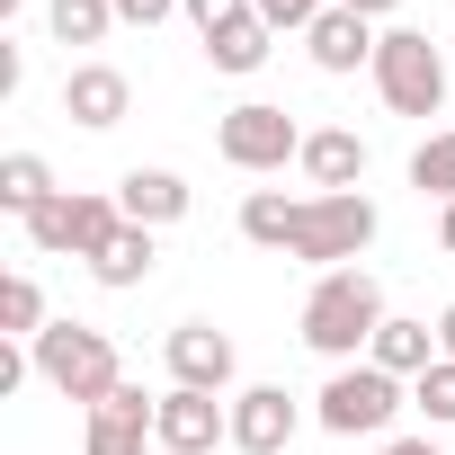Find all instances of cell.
Listing matches in <instances>:
<instances>
[{"instance_id": "obj_31", "label": "cell", "mask_w": 455, "mask_h": 455, "mask_svg": "<svg viewBox=\"0 0 455 455\" xmlns=\"http://www.w3.org/2000/svg\"><path fill=\"white\" fill-rule=\"evenodd\" d=\"M19 10H28V0H0V19H19Z\"/></svg>"}, {"instance_id": "obj_29", "label": "cell", "mask_w": 455, "mask_h": 455, "mask_svg": "<svg viewBox=\"0 0 455 455\" xmlns=\"http://www.w3.org/2000/svg\"><path fill=\"white\" fill-rule=\"evenodd\" d=\"M384 455H446V446H428V437H393Z\"/></svg>"}, {"instance_id": "obj_23", "label": "cell", "mask_w": 455, "mask_h": 455, "mask_svg": "<svg viewBox=\"0 0 455 455\" xmlns=\"http://www.w3.org/2000/svg\"><path fill=\"white\" fill-rule=\"evenodd\" d=\"M411 411H428L437 428H455V357H437L428 375H411Z\"/></svg>"}, {"instance_id": "obj_30", "label": "cell", "mask_w": 455, "mask_h": 455, "mask_svg": "<svg viewBox=\"0 0 455 455\" xmlns=\"http://www.w3.org/2000/svg\"><path fill=\"white\" fill-rule=\"evenodd\" d=\"M437 251H446V259H455V205H446V214H437Z\"/></svg>"}, {"instance_id": "obj_16", "label": "cell", "mask_w": 455, "mask_h": 455, "mask_svg": "<svg viewBox=\"0 0 455 455\" xmlns=\"http://www.w3.org/2000/svg\"><path fill=\"white\" fill-rule=\"evenodd\" d=\"M366 366H384V375H428L437 366V331L428 322H402V313H384V331H375V348H366Z\"/></svg>"}, {"instance_id": "obj_14", "label": "cell", "mask_w": 455, "mask_h": 455, "mask_svg": "<svg viewBox=\"0 0 455 455\" xmlns=\"http://www.w3.org/2000/svg\"><path fill=\"white\" fill-rule=\"evenodd\" d=\"M295 170L313 179V196H348V188L366 179V134L322 125V134H304V161H295Z\"/></svg>"}, {"instance_id": "obj_19", "label": "cell", "mask_w": 455, "mask_h": 455, "mask_svg": "<svg viewBox=\"0 0 455 455\" xmlns=\"http://www.w3.org/2000/svg\"><path fill=\"white\" fill-rule=\"evenodd\" d=\"M63 188H54V170H45V152H10V161H0V205H10L19 223L36 214V205H54Z\"/></svg>"}, {"instance_id": "obj_28", "label": "cell", "mask_w": 455, "mask_h": 455, "mask_svg": "<svg viewBox=\"0 0 455 455\" xmlns=\"http://www.w3.org/2000/svg\"><path fill=\"white\" fill-rule=\"evenodd\" d=\"M437 357H455V304L437 313Z\"/></svg>"}, {"instance_id": "obj_17", "label": "cell", "mask_w": 455, "mask_h": 455, "mask_svg": "<svg viewBox=\"0 0 455 455\" xmlns=\"http://www.w3.org/2000/svg\"><path fill=\"white\" fill-rule=\"evenodd\" d=\"M152 268H161V233H143V223H125V233H116V242H108V251L90 259V277H99L108 295H125V286H143Z\"/></svg>"}, {"instance_id": "obj_6", "label": "cell", "mask_w": 455, "mask_h": 455, "mask_svg": "<svg viewBox=\"0 0 455 455\" xmlns=\"http://www.w3.org/2000/svg\"><path fill=\"white\" fill-rule=\"evenodd\" d=\"M116 233H125V205H116V196H99V188H63L54 205H36V214H28V242H36L45 259H99Z\"/></svg>"}, {"instance_id": "obj_25", "label": "cell", "mask_w": 455, "mask_h": 455, "mask_svg": "<svg viewBox=\"0 0 455 455\" xmlns=\"http://www.w3.org/2000/svg\"><path fill=\"white\" fill-rule=\"evenodd\" d=\"M188 19H196V36H223V28L259 19V0H188Z\"/></svg>"}, {"instance_id": "obj_13", "label": "cell", "mask_w": 455, "mask_h": 455, "mask_svg": "<svg viewBox=\"0 0 455 455\" xmlns=\"http://www.w3.org/2000/svg\"><path fill=\"white\" fill-rule=\"evenodd\" d=\"M116 205H125V223H143V233H170V223H188V179L134 161V170L116 179Z\"/></svg>"}, {"instance_id": "obj_8", "label": "cell", "mask_w": 455, "mask_h": 455, "mask_svg": "<svg viewBox=\"0 0 455 455\" xmlns=\"http://www.w3.org/2000/svg\"><path fill=\"white\" fill-rule=\"evenodd\" d=\"M152 437H161L170 455H214V446H233V402H223V393H188V384H170Z\"/></svg>"}, {"instance_id": "obj_24", "label": "cell", "mask_w": 455, "mask_h": 455, "mask_svg": "<svg viewBox=\"0 0 455 455\" xmlns=\"http://www.w3.org/2000/svg\"><path fill=\"white\" fill-rule=\"evenodd\" d=\"M322 10H339V0H259V19H268L277 36H313Z\"/></svg>"}, {"instance_id": "obj_9", "label": "cell", "mask_w": 455, "mask_h": 455, "mask_svg": "<svg viewBox=\"0 0 455 455\" xmlns=\"http://www.w3.org/2000/svg\"><path fill=\"white\" fill-rule=\"evenodd\" d=\"M161 357H170V384H188V393H233V375H242L233 331H214V322H179Z\"/></svg>"}, {"instance_id": "obj_18", "label": "cell", "mask_w": 455, "mask_h": 455, "mask_svg": "<svg viewBox=\"0 0 455 455\" xmlns=\"http://www.w3.org/2000/svg\"><path fill=\"white\" fill-rule=\"evenodd\" d=\"M268 54H277V28H268V19H242V28L205 36V63H214V72H233V81H242V72H259Z\"/></svg>"}, {"instance_id": "obj_3", "label": "cell", "mask_w": 455, "mask_h": 455, "mask_svg": "<svg viewBox=\"0 0 455 455\" xmlns=\"http://www.w3.org/2000/svg\"><path fill=\"white\" fill-rule=\"evenodd\" d=\"M28 357H36V375H45L63 402H81V411H99V402L125 384L116 339H108V331H90V322H45V331L28 339Z\"/></svg>"}, {"instance_id": "obj_10", "label": "cell", "mask_w": 455, "mask_h": 455, "mask_svg": "<svg viewBox=\"0 0 455 455\" xmlns=\"http://www.w3.org/2000/svg\"><path fill=\"white\" fill-rule=\"evenodd\" d=\"M295 428H304V402L286 384H242L233 393V446L242 455H286Z\"/></svg>"}, {"instance_id": "obj_12", "label": "cell", "mask_w": 455, "mask_h": 455, "mask_svg": "<svg viewBox=\"0 0 455 455\" xmlns=\"http://www.w3.org/2000/svg\"><path fill=\"white\" fill-rule=\"evenodd\" d=\"M152 419H161V402H152L143 384H116V393L90 411V455H143Z\"/></svg>"}, {"instance_id": "obj_4", "label": "cell", "mask_w": 455, "mask_h": 455, "mask_svg": "<svg viewBox=\"0 0 455 455\" xmlns=\"http://www.w3.org/2000/svg\"><path fill=\"white\" fill-rule=\"evenodd\" d=\"M366 72H375V99H384L393 116H437V108H446V54H437L419 28H384Z\"/></svg>"}, {"instance_id": "obj_7", "label": "cell", "mask_w": 455, "mask_h": 455, "mask_svg": "<svg viewBox=\"0 0 455 455\" xmlns=\"http://www.w3.org/2000/svg\"><path fill=\"white\" fill-rule=\"evenodd\" d=\"M214 152L233 161V170H251V179H259V170H286V161H304V125H295L277 99H242L233 116L214 125Z\"/></svg>"}, {"instance_id": "obj_20", "label": "cell", "mask_w": 455, "mask_h": 455, "mask_svg": "<svg viewBox=\"0 0 455 455\" xmlns=\"http://www.w3.org/2000/svg\"><path fill=\"white\" fill-rule=\"evenodd\" d=\"M45 28H54V45H99L116 28V0H45Z\"/></svg>"}, {"instance_id": "obj_22", "label": "cell", "mask_w": 455, "mask_h": 455, "mask_svg": "<svg viewBox=\"0 0 455 455\" xmlns=\"http://www.w3.org/2000/svg\"><path fill=\"white\" fill-rule=\"evenodd\" d=\"M0 331H10V339H36L45 331V286L36 277H0Z\"/></svg>"}, {"instance_id": "obj_27", "label": "cell", "mask_w": 455, "mask_h": 455, "mask_svg": "<svg viewBox=\"0 0 455 455\" xmlns=\"http://www.w3.org/2000/svg\"><path fill=\"white\" fill-rule=\"evenodd\" d=\"M339 10H357V19H393L402 0H339Z\"/></svg>"}, {"instance_id": "obj_1", "label": "cell", "mask_w": 455, "mask_h": 455, "mask_svg": "<svg viewBox=\"0 0 455 455\" xmlns=\"http://www.w3.org/2000/svg\"><path fill=\"white\" fill-rule=\"evenodd\" d=\"M375 196L366 188H348V196H286V188H251L242 196V242H259V251H286V259H304V268H348V259H366L375 251Z\"/></svg>"}, {"instance_id": "obj_21", "label": "cell", "mask_w": 455, "mask_h": 455, "mask_svg": "<svg viewBox=\"0 0 455 455\" xmlns=\"http://www.w3.org/2000/svg\"><path fill=\"white\" fill-rule=\"evenodd\" d=\"M411 188L437 196V205H455V134H428V143L411 152Z\"/></svg>"}, {"instance_id": "obj_5", "label": "cell", "mask_w": 455, "mask_h": 455, "mask_svg": "<svg viewBox=\"0 0 455 455\" xmlns=\"http://www.w3.org/2000/svg\"><path fill=\"white\" fill-rule=\"evenodd\" d=\"M402 402H411V384L357 357V366H339V375L313 393V419H322L331 437H384V428L402 419Z\"/></svg>"}, {"instance_id": "obj_26", "label": "cell", "mask_w": 455, "mask_h": 455, "mask_svg": "<svg viewBox=\"0 0 455 455\" xmlns=\"http://www.w3.org/2000/svg\"><path fill=\"white\" fill-rule=\"evenodd\" d=\"M179 10H188V0H116V28H161Z\"/></svg>"}, {"instance_id": "obj_2", "label": "cell", "mask_w": 455, "mask_h": 455, "mask_svg": "<svg viewBox=\"0 0 455 455\" xmlns=\"http://www.w3.org/2000/svg\"><path fill=\"white\" fill-rule=\"evenodd\" d=\"M375 331H384V286L366 268L313 277V295H304V348H322L331 366H357L375 348Z\"/></svg>"}, {"instance_id": "obj_15", "label": "cell", "mask_w": 455, "mask_h": 455, "mask_svg": "<svg viewBox=\"0 0 455 455\" xmlns=\"http://www.w3.org/2000/svg\"><path fill=\"white\" fill-rule=\"evenodd\" d=\"M304 54L339 81V72L375 63V19H357V10H322V19H313V36H304Z\"/></svg>"}, {"instance_id": "obj_11", "label": "cell", "mask_w": 455, "mask_h": 455, "mask_svg": "<svg viewBox=\"0 0 455 455\" xmlns=\"http://www.w3.org/2000/svg\"><path fill=\"white\" fill-rule=\"evenodd\" d=\"M125 108H134V81H125L116 63H72V72H63V116H72L81 134L125 125Z\"/></svg>"}]
</instances>
